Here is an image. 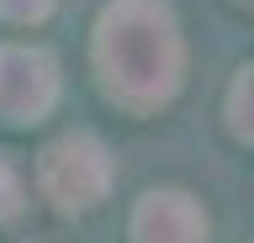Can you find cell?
<instances>
[{
  "instance_id": "1",
  "label": "cell",
  "mask_w": 254,
  "mask_h": 243,
  "mask_svg": "<svg viewBox=\"0 0 254 243\" xmlns=\"http://www.w3.org/2000/svg\"><path fill=\"white\" fill-rule=\"evenodd\" d=\"M101 96L127 116H154L186 85V32L170 0H111L90 32Z\"/></svg>"
},
{
  "instance_id": "2",
  "label": "cell",
  "mask_w": 254,
  "mask_h": 243,
  "mask_svg": "<svg viewBox=\"0 0 254 243\" xmlns=\"http://www.w3.org/2000/svg\"><path fill=\"white\" fill-rule=\"evenodd\" d=\"M111 148L95 132H59L53 143L37 153V191L53 211L64 217H85L111 195Z\"/></svg>"
},
{
  "instance_id": "3",
  "label": "cell",
  "mask_w": 254,
  "mask_h": 243,
  "mask_svg": "<svg viewBox=\"0 0 254 243\" xmlns=\"http://www.w3.org/2000/svg\"><path fill=\"white\" fill-rule=\"evenodd\" d=\"M59 106V58L37 43H0V122L37 127Z\"/></svg>"
},
{
  "instance_id": "4",
  "label": "cell",
  "mask_w": 254,
  "mask_h": 243,
  "mask_svg": "<svg viewBox=\"0 0 254 243\" xmlns=\"http://www.w3.org/2000/svg\"><path fill=\"white\" fill-rule=\"evenodd\" d=\"M132 243H212V222L206 206L180 185H154L138 195L132 222H127Z\"/></svg>"
},
{
  "instance_id": "5",
  "label": "cell",
  "mask_w": 254,
  "mask_h": 243,
  "mask_svg": "<svg viewBox=\"0 0 254 243\" xmlns=\"http://www.w3.org/2000/svg\"><path fill=\"white\" fill-rule=\"evenodd\" d=\"M222 116H228V132H233L244 148H254V64H238L233 80H228V96H222Z\"/></svg>"
},
{
  "instance_id": "6",
  "label": "cell",
  "mask_w": 254,
  "mask_h": 243,
  "mask_svg": "<svg viewBox=\"0 0 254 243\" xmlns=\"http://www.w3.org/2000/svg\"><path fill=\"white\" fill-rule=\"evenodd\" d=\"M53 5H59V0H0V21H11V27H37V21L53 16Z\"/></svg>"
},
{
  "instance_id": "7",
  "label": "cell",
  "mask_w": 254,
  "mask_h": 243,
  "mask_svg": "<svg viewBox=\"0 0 254 243\" xmlns=\"http://www.w3.org/2000/svg\"><path fill=\"white\" fill-rule=\"evenodd\" d=\"M16 211H21V180H16L11 159L0 153V222H11Z\"/></svg>"
},
{
  "instance_id": "8",
  "label": "cell",
  "mask_w": 254,
  "mask_h": 243,
  "mask_svg": "<svg viewBox=\"0 0 254 243\" xmlns=\"http://www.w3.org/2000/svg\"><path fill=\"white\" fill-rule=\"evenodd\" d=\"M233 5H244V11H254V0H233Z\"/></svg>"
},
{
  "instance_id": "9",
  "label": "cell",
  "mask_w": 254,
  "mask_h": 243,
  "mask_svg": "<svg viewBox=\"0 0 254 243\" xmlns=\"http://www.w3.org/2000/svg\"><path fill=\"white\" fill-rule=\"evenodd\" d=\"M27 243H48V238H27Z\"/></svg>"
}]
</instances>
